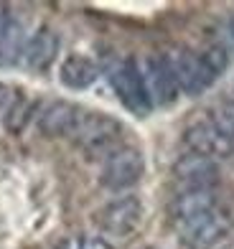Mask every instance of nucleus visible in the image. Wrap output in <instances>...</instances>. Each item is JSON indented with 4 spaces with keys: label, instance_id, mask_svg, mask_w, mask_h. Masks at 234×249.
<instances>
[{
    "label": "nucleus",
    "instance_id": "1",
    "mask_svg": "<svg viewBox=\"0 0 234 249\" xmlns=\"http://www.w3.org/2000/svg\"><path fill=\"white\" fill-rule=\"evenodd\" d=\"M72 140L79 145L87 155H102L107 158L109 153H115L122 148V124L112 115L105 112H84V117L79 122L76 132L72 135Z\"/></svg>",
    "mask_w": 234,
    "mask_h": 249
},
{
    "label": "nucleus",
    "instance_id": "2",
    "mask_svg": "<svg viewBox=\"0 0 234 249\" xmlns=\"http://www.w3.org/2000/svg\"><path fill=\"white\" fill-rule=\"evenodd\" d=\"M143 173H145V158L138 148L122 145L115 153H109L99 171V183L109 191H127L140 183Z\"/></svg>",
    "mask_w": 234,
    "mask_h": 249
},
{
    "label": "nucleus",
    "instance_id": "3",
    "mask_svg": "<svg viewBox=\"0 0 234 249\" xmlns=\"http://www.w3.org/2000/svg\"><path fill=\"white\" fill-rule=\"evenodd\" d=\"M173 76L178 82V89L188 97H196L206 92V89L214 84L216 74L209 69V64L204 61L201 51H191V49H176L171 53H165Z\"/></svg>",
    "mask_w": 234,
    "mask_h": 249
},
{
    "label": "nucleus",
    "instance_id": "4",
    "mask_svg": "<svg viewBox=\"0 0 234 249\" xmlns=\"http://www.w3.org/2000/svg\"><path fill=\"white\" fill-rule=\"evenodd\" d=\"M232 229V219L229 213L216 206L201 216H196L191 221L178 224V234H181V242L188 249H214L216 244L224 242V236Z\"/></svg>",
    "mask_w": 234,
    "mask_h": 249
},
{
    "label": "nucleus",
    "instance_id": "5",
    "mask_svg": "<svg viewBox=\"0 0 234 249\" xmlns=\"http://www.w3.org/2000/svg\"><path fill=\"white\" fill-rule=\"evenodd\" d=\"M109 82H112V89L120 97V102L130 112H135V115H148L153 109V102H150L148 89H145V79H143V69L135 59L120 61L115 69L109 71Z\"/></svg>",
    "mask_w": 234,
    "mask_h": 249
},
{
    "label": "nucleus",
    "instance_id": "6",
    "mask_svg": "<svg viewBox=\"0 0 234 249\" xmlns=\"http://www.w3.org/2000/svg\"><path fill=\"white\" fill-rule=\"evenodd\" d=\"M143 213H145V209H143V201L138 196H120V198L107 201L102 209H97L94 224L105 234L127 236L140 229Z\"/></svg>",
    "mask_w": 234,
    "mask_h": 249
},
{
    "label": "nucleus",
    "instance_id": "7",
    "mask_svg": "<svg viewBox=\"0 0 234 249\" xmlns=\"http://www.w3.org/2000/svg\"><path fill=\"white\" fill-rule=\"evenodd\" d=\"M183 142H186L188 153L204 155L216 163L234 155V142L211 120H196L194 124H188L183 132Z\"/></svg>",
    "mask_w": 234,
    "mask_h": 249
},
{
    "label": "nucleus",
    "instance_id": "8",
    "mask_svg": "<svg viewBox=\"0 0 234 249\" xmlns=\"http://www.w3.org/2000/svg\"><path fill=\"white\" fill-rule=\"evenodd\" d=\"M143 69V79H145V89H148V97L153 102V107H171L176 105L178 94V82L173 76V69L165 56H148L145 61L140 64Z\"/></svg>",
    "mask_w": 234,
    "mask_h": 249
},
{
    "label": "nucleus",
    "instance_id": "9",
    "mask_svg": "<svg viewBox=\"0 0 234 249\" xmlns=\"http://www.w3.org/2000/svg\"><path fill=\"white\" fill-rule=\"evenodd\" d=\"M219 163L196 153H186L173 163V178L183 191H211L219 183Z\"/></svg>",
    "mask_w": 234,
    "mask_h": 249
},
{
    "label": "nucleus",
    "instance_id": "10",
    "mask_svg": "<svg viewBox=\"0 0 234 249\" xmlns=\"http://www.w3.org/2000/svg\"><path fill=\"white\" fill-rule=\"evenodd\" d=\"M84 112L87 109H82L74 102H64V99L49 102L38 112V130L46 138H72L76 132V127H79Z\"/></svg>",
    "mask_w": 234,
    "mask_h": 249
},
{
    "label": "nucleus",
    "instance_id": "11",
    "mask_svg": "<svg viewBox=\"0 0 234 249\" xmlns=\"http://www.w3.org/2000/svg\"><path fill=\"white\" fill-rule=\"evenodd\" d=\"M59 56V36L56 31L49 28V26H41L33 36L26 41V49H23V61L26 69L31 71H49L51 64L56 61Z\"/></svg>",
    "mask_w": 234,
    "mask_h": 249
},
{
    "label": "nucleus",
    "instance_id": "12",
    "mask_svg": "<svg viewBox=\"0 0 234 249\" xmlns=\"http://www.w3.org/2000/svg\"><path fill=\"white\" fill-rule=\"evenodd\" d=\"M26 41L23 23L8 8H0V66H16L23 59Z\"/></svg>",
    "mask_w": 234,
    "mask_h": 249
},
{
    "label": "nucleus",
    "instance_id": "13",
    "mask_svg": "<svg viewBox=\"0 0 234 249\" xmlns=\"http://www.w3.org/2000/svg\"><path fill=\"white\" fill-rule=\"evenodd\" d=\"M99 76V66L84 53H72L66 56L59 66V82L66 89H74V92H82L89 89Z\"/></svg>",
    "mask_w": 234,
    "mask_h": 249
},
{
    "label": "nucleus",
    "instance_id": "14",
    "mask_svg": "<svg viewBox=\"0 0 234 249\" xmlns=\"http://www.w3.org/2000/svg\"><path fill=\"white\" fill-rule=\"evenodd\" d=\"M216 206H219V198L214 191H181L171 203V216L178 226V224L191 221Z\"/></svg>",
    "mask_w": 234,
    "mask_h": 249
},
{
    "label": "nucleus",
    "instance_id": "15",
    "mask_svg": "<svg viewBox=\"0 0 234 249\" xmlns=\"http://www.w3.org/2000/svg\"><path fill=\"white\" fill-rule=\"evenodd\" d=\"M36 115V102L28 99V97H16V99H10L8 102V107L3 112V122H5V130L8 132H23V127L28 124V120Z\"/></svg>",
    "mask_w": 234,
    "mask_h": 249
},
{
    "label": "nucleus",
    "instance_id": "16",
    "mask_svg": "<svg viewBox=\"0 0 234 249\" xmlns=\"http://www.w3.org/2000/svg\"><path fill=\"white\" fill-rule=\"evenodd\" d=\"M209 120L216 124V127L227 135V138L234 142V99H221L214 105Z\"/></svg>",
    "mask_w": 234,
    "mask_h": 249
},
{
    "label": "nucleus",
    "instance_id": "17",
    "mask_svg": "<svg viewBox=\"0 0 234 249\" xmlns=\"http://www.w3.org/2000/svg\"><path fill=\"white\" fill-rule=\"evenodd\" d=\"M56 249H115L107 239L94 234H74V236H64L56 242Z\"/></svg>",
    "mask_w": 234,
    "mask_h": 249
},
{
    "label": "nucleus",
    "instance_id": "18",
    "mask_svg": "<svg viewBox=\"0 0 234 249\" xmlns=\"http://www.w3.org/2000/svg\"><path fill=\"white\" fill-rule=\"evenodd\" d=\"M221 46H224L229 53H234V16H229L227 18V23H224V28H221Z\"/></svg>",
    "mask_w": 234,
    "mask_h": 249
},
{
    "label": "nucleus",
    "instance_id": "19",
    "mask_svg": "<svg viewBox=\"0 0 234 249\" xmlns=\"http://www.w3.org/2000/svg\"><path fill=\"white\" fill-rule=\"evenodd\" d=\"M8 102H10V99H8V89L0 87V107H8Z\"/></svg>",
    "mask_w": 234,
    "mask_h": 249
},
{
    "label": "nucleus",
    "instance_id": "20",
    "mask_svg": "<svg viewBox=\"0 0 234 249\" xmlns=\"http://www.w3.org/2000/svg\"><path fill=\"white\" fill-rule=\"evenodd\" d=\"M224 249H234V244H229V247H224Z\"/></svg>",
    "mask_w": 234,
    "mask_h": 249
},
{
    "label": "nucleus",
    "instance_id": "21",
    "mask_svg": "<svg viewBox=\"0 0 234 249\" xmlns=\"http://www.w3.org/2000/svg\"><path fill=\"white\" fill-rule=\"evenodd\" d=\"M143 249H150V247H143Z\"/></svg>",
    "mask_w": 234,
    "mask_h": 249
},
{
    "label": "nucleus",
    "instance_id": "22",
    "mask_svg": "<svg viewBox=\"0 0 234 249\" xmlns=\"http://www.w3.org/2000/svg\"><path fill=\"white\" fill-rule=\"evenodd\" d=\"M232 92H234V87H232Z\"/></svg>",
    "mask_w": 234,
    "mask_h": 249
}]
</instances>
